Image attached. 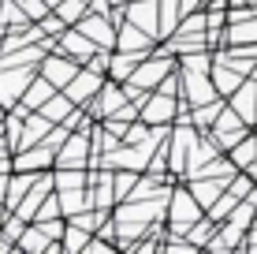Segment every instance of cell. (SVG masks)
Segmentation results:
<instances>
[{
  "mask_svg": "<svg viewBox=\"0 0 257 254\" xmlns=\"http://www.w3.org/2000/svg\"><path fill=\"white\" fill-rule=\"evenodd\" d=\"M205 217V206L194 198L190 183L183 187V183H175L172 187V202H168V221H172V232L175 235H187V228L194 221H201Z\"/></svg>",
  "mask_w": 257,
  "mask_h": 254,
  "instance_id": "1",
  "label": "cell"
},
{
  "mask_svg": "<svg viewBox=\"0 0 257 254\" xmlns=\"http://www.w3.org/2000/svg\"><path fill=\"white\" fill-rule=\"evenodd\" d=\"M41 67L34 64H19V67H0V105L4 109H15L23 101V94L30 90V82L38 78Z\"/></svg>",
  "mask_w": 257,
  "mask_h": 254,
  "instance_id": "2",
  "label": "cell"
},
{
  "mask_svg": "<svg viewBox=\"0 0 257 254\" xmlns=\"http://www.w3.org/2000/svg\"><path fill=\"white\" fill-rule=\"evenodd\" d=\"M90 161H93V138H90V131H71L67 142L60 146V153H56V164H60V168H86Z\"/></svg>",
  "mask_w": 257,
  "mask_h": 254,
  "instance_id": "3",
  "label": "cell"
},
{
  "mask_svg": "<svg viewBox=\"0 0 257 254\" xmlns=\"http://www.w3.org/2000/svg\"><path fill=\"white\" fill-rule=\"evenodd\" d=\"M209 131H212V138L220 142V150L227 153L231 146H238V142H242L246 135H250V124H246V120L238 116V112L231 109V105H227V109H224V112L216 116V124H212Z\"/></svg>",
  "mask_w": 257,
  "mask_h": 254,
  "instance_id": "4",
  "label": "cell"
},
{
  "mask_svg": "<svg viewBox=\"0 0 257 254\" xmlns=\"http://www.w3.org/2000/svg\"><path fill=\"white\" fill-rule=\"evenodd\" d=\"M82 34H90V38L97 41L101 49H116V41H119V23H116V15H101V12H86L82 19L75 23Z\"/></svg>",
  "mask_w": 257,
  "mask_h": 254,
  "instance_id": "5",
  "label": "cell"
},
{
  "mask_svg": "<svg viewBox=\"0 0 257 254\" xmlns=\"http://www.w3.org/2000/svg\"><path fill=\"white\" fill-rule=\"evenodd\" d=\"M183 105L187 101H179V98H172V94H161V90H153L149 94V101L142 105V120L146 124H175V116L183 112Z\"/></svg>",
  "mask_w": 257,
  "mask_h": 254,
  "instance_id": "6",
  "label": "cell"
},
{
  "mask_svg": "<svg viewBox=\"0 0 257 254\" xmlns=\"http://www.w3.org/2000/svg\"><path fill=\"white\" fill-rule=\"evenodd\" d=\"M127 101H131V98H127V90H123V82L112 78V82H104L101 90H97V98L86 105V109H90L93 120H104V116H112V112H119Z\"/></svg>",
  "mask_w": 257,
  "mask_h": 254,
  "instance_id": "7",
  "label": "cell"
},
{
  "mask_svg": "<svg viewBox=\"0 0 257 254\" xmlns=\"http://www.w3.org/2000/svg\"><path fill=\"white\" fill-rule=\"evenodd\" d=\"M38 67H41V75H45V78H52V82L60 86V90H64V86L71 82V78H75L78 71H82V64H78L75 56H67L64 49H56L52 56H45Z\"/></svg>",
  "mask_w": 257,
  "mask_h": 254,
  "instance_id": "8",
  "label": "cell"
},
{
  "mask_svg": "<svg viewBox=\"0 0 257 254\" xmlns=\"http://www.w3.org/2000/svg\"><path fill=\"white\" fill-rule=\"evenodd\" d=\"M56 49H64L67 56H75V60H78V64H90V60H93V52L101 49V45H97L90 34H82L78 26H67V30L56 38Z\"/></svg>",
  "mask_w": 257,
  "mask_h": 254,
  "instance_id": "9",
  "label": "cell"
},
{
  "mask_svg": "<svg viewBox=\"0 0 257 254\" xmlns=\"http://www.w3.org/2000/svg\"><path fill=\"white\" fill-rule=\"evenodd\" d=\"M101 86H104V75L93 71V67H82V71H78V75L64 86V94H67L75 105H90V101L97 98V90H101Z\"/></svg>",
  "mask_w": 257,
  "mask_h": 254,
  "instance_id": "10",
  "label": "cell"
},
{
  "mask_svg": "<svg viewBox=\"0 0 257 254\" xmlns=\"http://www.w3.org/2000/svg\"><path fill=\"white\" fill-rule=\"evenodd\" d=\"M123 12H127V19L135 26H142L153 38H161V0H131Z\"/></svg>",
  "mask_w": 257,
  "mask_h": 254,
  "instance_id": "11",
  "label": "cell"
},
{
  "mask_svg": "<svg viewBox=\"0 0 257 254\" xmlns=\"http://www.w3.org/2000/svg\"><path fill=\"white\" fill-rule=\"evenodd\" d=\"M52 161H56V150L49 142H38V146H26V150L15 153V172H45Z\"/></svg>",
  "mask_w": 257,
  "mask_h": 254,
  "instance_id": "12",
  "label": "cell"
},
{
  "mask_svg": "<svg viewBox=\"0 0 257 254\" xmlns=\"http://www.w3.org/2000/svg\"><path fill=\"white\" fill-rule=\"evenodd\" d=\"M227 101H231V109H235L250 127L257 124V78H242V86H238Z\"/></svg>",
  "mask_w": 257,
  "mask_h": 254,
  "instance_id": "13",
  "label": "cell"
},
{
  "mask_svg": "<svg viewBox=\"0 0 257 254\" xmlns=\"http://www.w3.org/2000/svg\"><path fill=\"white\" fill-rule=\"evenodd\" d=\"M190 191H194V198H198L201 206H205V213L212 206H216V198L227 191V180H220V176H190Z\"/></svg>",
  "mask_w": 257,
  "mask_h": 254,
  "instance_id": "14",
  "label": "cell"
},
{
  "mask_svg": "<svg viewBox=\"0 0 257 254\" xmlns=\"http://www.w3.org/2000/svg\"><path fill=\"white\" fill-rule=\"evenodd\" d=\"M153 34H146L142 26H135L131 19H123L119 23V41H116V49H127V52H149L153 49Z\"/></svg>",
  "mask_w": 257,
  "mask_h": 254,
  "instance_id": "15",
  "label": "cell"
},
{
  "mask_svg": "<svg viewBox=\"0 0 257 254\" xmlns=\"http://www.w3.org/2000/svg\"><path fill=\"white\" fill-rule=\"evenodd\" d=\"M56 94H60V86L52 82V78H45V75L38 71V78L30 82V90L23 94V105H26L30 112H38V109H45V105H49L52 98H56Z\"/></svg>",
  "mask_w": 257,
  "mask_h": 254,
  "instance_id": "16",
  "label": "cell"
},
{
  "mask_svg": "<svg viewBox=\"0 0 257 254\" xmlns=\"http://www.w3.org/2000/svg\"><path fill=\"white\" fill-rule=\"evenodd\" d=\"M242 71H238V67H231L227 64V60H212V82H216V90H220V98H231V94L238 90V86H242Z\"/></svg>",
  "mask_w": 257,
  "mask_h": 254,
  "instance_id": "17",
  "label": "cell"
},
{
  "mask_svg": "<svg viewBox=\"0 0 257 254\" xmlns=\"http://www.w3.org/2000/svg\"><path fill=\"white\" fill-rule=\"evenodd\" d=\"M52 127H56V124H52V120L45 116V112H30V116H26V131H23V142H19V150H26V146H38V142H45ZM19 150H15V153H19Z\"/></svg>",
  "mask_w": 257,
  "mask_h": 254,
  "instance_id": "18",
  "label": "cell"
},
{
  "mask_svg": "<svg viewBox=\"0 0 257 254\" xmlns=\"http://www.w3.org/2000/svg\"><path fill=\"white\" fill-rule=\"evenodd\" d=\"M149 52H127V49H116L112 52V67H108V75L116 78V82H127L131 75H135V67L146 60Z\"/></svg>",
  "mask_w": 257,
  "mask_h": 254,
  "instance_id": "19",
  "label": "cell"
},
{
  "mask_svg": "<svg viewBox=\"0 0 257 254\" xmlns=\"http://www.w3.org/2000/svg\"><path fill=\"white\" fill-rule=\"evenodd\" d=\"M41 180V172H19V176L8 180V195H4V206L8 209H19V202L30 195V187Z\"/></svg>",
  "mask_w": 257,
  "mask_h": 254,
  "instance_id": "20",
  "label": "cell"
},
{
  "mask_svg": "<svg viewBox=\"0 0 257 254\" xmlns=\"http://www.w3.org/2000/svg\"><path fill=\"white\" fill-rule=\"evenodd\" d=\"M183 19H187V15H183L179 0H161V38H172Z\"/></svg>",
  "mask_w": 257,
  "mask_h": 254,
  "instance_id": "21",
  "label": "cell"
},
{
  "mask_svg": "<svg viewBox=\"0 0 257 254\" xmlns=\"http://www.w3.org/2000/svg\"><path fill=\"white\" fill-rule=\"evenodd\" d=\"M56 239H49V232H45V224H38V221H30V228L23 232V239H19V250H49Z\"/></svg>",
  "mask_w": 257,
  "mask_h": 254,
  "instance_id": "22",
  "label": "cell"
},
{
  "mask_svg": "<svg viewBox=\"0 0 257 254\" xmlns=\"http://www.w3.org/2000/svg\"><path fill=\"white\" fill-rule=\"evenodd\" d=\"M227 157H231L238 168H250V164H257V135H246L238 146H231V150H227Z\"/></svg>",
  "mask_w": 257,
  "mask_h": 254,
  "instance_id": "23",
  "label": "cell"
},
{
  "mask_svg": "<svg viewBox=\"0 0 257 254\" xmlns=\"http://www.w3.org/2000/svg\"><path fill=\"white\" fill-rule=\"evenodd\" d=\"M71 109H75V101H71V98H67V94H64V90H60V94H56V98H52V101L45 105V109H38V112H45V116L52 120V124H64V120H67V112H71Z\"/></svg>",
  "mask_w": 257,
  "mask_h": 254,
  "instance_id": "24",
  "label": "cell"
},
{
  "mask_svg": "<svg viewBox=\"0 0 257 254\" xmlns=\"http://www.w3.org/2000/svg\"><path fill=\"white\" fill-rule=\"evenodd\" d=\"M190 112H194V124H198V127H212V124H216V116H220V112H224V101H209V105H190Z\"/></svg>",
  "mask_w": 257,
  "mask_h": 254,
  "instance_id": "25",
  "label": "cell"
},
{
  "mask_svg": "<svg viewBox=\"0 0 257 254\" xmlns=\"http://www.w3.org/2000/svg\"><path fill=\"white\" fill-rule=\"evenodd\" d=\"M90 228H82V224L67 221V232H64V250H86V243H90Z\"/></svg>",
  "mask_w": 257,
  "mask_h": 254,
  "instance_id": "26",
  "label": "cell"
},
{
  "mask_svg": "<svg viewBox=\"0 0 257 254\" xmlns=\"http://www.w3.org/2000/svg\"><path fill=\"white\" fill-rule=\"evenodd\" d=\"M86 12H90V0H64V4L56 8V15H60L64 23H71V26H75L78 19H82Z\"/></svg>",
  "mask_w": 257,
  "mask_h": 254,
  "instance_id": "27",
  "label": "cell"
},
{
  "mask_svg": "<svg viewBox=\"0 0 257 254\" xmlns=\"http://www.w3.org/2000/svg\"><path fill=\"white\" fill-rule=\"evenodd\" d=\"M19 8H23V12H26V15H30V19H34V23H41V19H45V15L52 12V8L45 4V0H19Z\"/></svg>",
  "mask_w": 257,
  "mask_h": 254,
  "instance_id": "28",
  "label": "cell"
},
{
  "mask_svg": "<svg viewBox=\"0 0 257 254\" xmlns=\"http://www.w3.org/2000/svg\"><path fill=\"white\" fill-rule=\"evenodd\" d=\"M127 4H131V0H112V8H116V12H123Z\"/></svg>",
  "mask_w": 257,
  "mask_h": 254,
  "instance_id": "29",
  "label": "cell"
},
{
  "mask_svg": "<svg viewBox=\"0 0 257 254\" xmlns=\"http://www.w3.org/2000/svg\"><path fill=\"white\" fill-rule=\"evenodd\" d=\"M45 4L52 8V12H56V8H60V4H64V0H45Z\"/></svg>",
  "mask_w": 257,
  "mask_h": 254,
  "instance_id": "30",
  "label": "cell"
}]
</instances>
